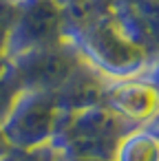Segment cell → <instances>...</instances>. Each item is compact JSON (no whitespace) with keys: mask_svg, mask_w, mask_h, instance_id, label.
Returning a JSON list of instances; mask_svg holds the SVG:
<instances>
[{"mask_svg":"<svg viewBox=\"0 0 159 161\" xmlns=\"http://www.w3.org/2000/svg\"><path fill=\"white\" fill-rule=\"evenodd\" d=\"M113 106L117 110H122L128 117H141L148 115L150 110H155V93L148 86L141 84H126L122 88H117L111 97Z\"/></svg>","mask_w":159,"mask_h":161,"instance_id":"6da1fadb","label":"cell"},{"mask_svg":"<svg viewBox=\"0 0 159 161\" xmlns=\"http://www.w3.org/2000/svg\"><path fill=\"white\" fill-rule=\"evenodd\" d=\"M157 159H159V146H157V141H152L148 137L130 141L126 161H157Z\"/></svg>","mask_w":159,"mask_h":161,"instance_id":"7a4b0ae2","label":"cell"},{"mask_svg":"<svg viewBox=\"0 0 159 161\" xmlns=\"http://www.w3.org/2000/svg\"><path fill=\"white\" fill-rule=\"evenodd\" d=\"M80 161H99V159H80Z\"/></svg>","mask_w":159,"mask_h":161,"instance_id":"3957f363","label":"cell"}]
</instances>
